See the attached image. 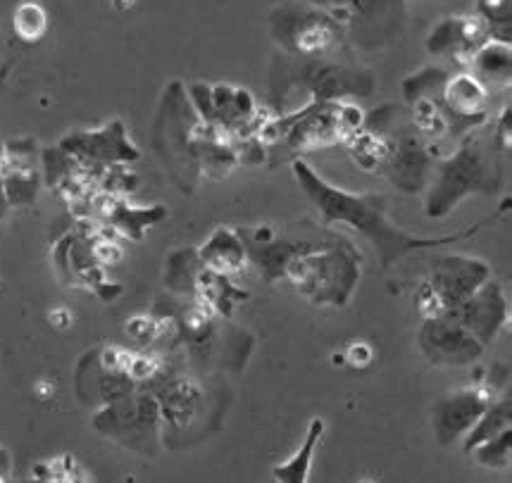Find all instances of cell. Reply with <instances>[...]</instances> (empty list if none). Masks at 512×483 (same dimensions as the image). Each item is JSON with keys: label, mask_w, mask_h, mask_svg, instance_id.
I'll return each mask as SVG.
<instances>
[{"label": "cell", "mask_w": 512, "mask_h": 483, "mask_svg": "<svg viewBox=\"0 0 512 483\" xmlns=\"http://www.w3.org/2000/svg\"><path fill=\"white\" fill-rule=\"evenodd\" d=\"M293 177L298 179V186L303 188V193L308 200L315 205V210L320 212L322 224H343V227L353 229L362 241L370 243L377 253L379 262L384 269L396 265L398 260L405 255L420 253V250H432L441 248L446 243H458L467 241L477 234L484 224L493 222L508 212V203L501 205V210L496 215L479 219L472 227L458 231V234L448 236H417L410 234L393 224L386 210H389V198L384 193H358V191H346V188L332 184L317 172L315 167H310L308 162L296 158L291 162Z\"/></svg>", "instance_id": "cell-1"}, {"label": "cell", "mask_w": 512, "mask_h": 483, "mask_svg": "<svg viewBox=\"0 0 512 483\" xmlns=\"http://www.w3.org/2000/svg\"><path fill=\"white\" fill-rule=\"evenodd\" d=\"M503 153L493 143L489 124L472 129L446 158L436 160L424 188V215L443 219L472 196H496L503 188Z\"/></svg>", "instance_id": "cell-2"}, {"label": "cell", "mask_w": 512, "mask_h": 483, "mask_svg": "<svg viewBox=\"0 0 512 483\" xmlns=\"http://www.w3.org/2000/svg\"><path fill=\"white\" fill-rule=\"evenodd\" d=\"M374 89H377V77L370 69L339 58H293L279 50L270 65L274 115L289 110L293 96H305V103H329V100L365 98Z\"/></svg>", "instance_id": "cell-3"}, {"label": "cell", "mask_w": 512, "mask_h": 483, "mask_svg": "<svg viewBox=\"0 0 512 483\" xmlns=\"http://www.w3.org/2000/svg\"><path fill=\"white\" fill-rule=\"evenodd\" d=\"M360 105L353 100H329V103H305L282 115H272L255 136L267 155L282 148L284 158L296 160L298 153L346 146L362 127Z\"/></svg>", "instance_id": "cell-4"}, {"label": "cell", "mask_w": 512, "mask_h": 483, "mask_svg": "<svg viewBox=\"0 0 512 483\" xmlns=\"http://www.w3.org/2000/svg\"><path fill=\"white\" fill-rule=\"evenodd\" d=\"M362 255L355 243L339 238L310 253L293 257L284 279L315 307H346L358 291Z\"/></svg>", "instance_id": "cell-5"}, {"label": "cell", "mask_w": 512, "mask_h": 483, "mask_svg": "<svg viewBox=\"0 0 512 483\" xmlns=\"http://www.w3.org/2000/svg\"><path fill=\"white\" fill-rule=\"evenodd\" d=\"M362 129L386 138L382 174L403 193H422L432 179L436 153L420 131L412 127L408 110L401 105H379L362 119Z\"/></svg>", "instance_id": "cell-6"}, {"label": "cell", "mask_w": 512, "mask_h": 483, "mask_svg": "<svg viewBox=\"0 0 512 483\" xmlns=\"http://www.w3.org/2000/svg\"><path fill=\"white\" fill-rule=\"evenodd\" d=\"M270 34L293 58H332L348 48L341 24L327 10L305 0H284L270 10Z\"/></svg>", "instance_id": "cell-7"}, {"label": "cell", "mask_w": 512, "mask_h": 483, "mask_svg": "<svg viewBox=\"0 0 512 483\" xmlns=\"http://www.w3.org/2000/svg\"><path fill=\"white\" fill-rule=\"evenodd\" d=\"M341 24L346 43L360 53H382L408 27V0H305Z\"/></svg>", "instance_id": "cell-8"}, {"label": "cell", "mask_w": 512, "mask_h": 483, "mask_svg": "<svg viewBox=\"0 0 512 483\" xmlns=\"http://www.w3.org/2000/svg\"><path fill=\"white\" fill-rule=\"evenodd\" d=\"M143 391H151L158 400L162 419V445L167 450L189 448L196 441L212 431L210 414H205V393L198 381L186 374H174L170 369H162L158 379L143 386Z\"/></svg>", "instance_id": "cell-9"}, {"label": "cell", "mask_w": 512, "mask_h": 483, "mask_svg": "<svg viewBox=\"0 0 512 483\" xmlns=\"http://www.w3.org/2000/svg\"><path fill=\"white\" fill-rule=\"evenodd\" d=\"M93 429L120 443L136 455H158L162 448V419L158 400L151 391L124 395L115 403L98 407L93 414Z\"/></svg>", "instance_id": "cell-10"}, {"label": "cell", "mask_w": 512, "mask_h": 483, "mask_svg": "<svg viewBox=\"0 0 512 483\" xmlns=\"http://www.w3.org/2000/svg\"><path fill=\"white\" fill-rule=\"evenodd\" d=\"M186 96L205 127L222 131L234 141L255 138L267 119L274 115L272 110L258 108L253 93L241 86L196 81L186 89Z\"/></svg>", "instance_id": "cell-11"}, {"label": "cell", "mask_w": 512, "mask_h": 483, "mask_svg": "<svg viewBox=\"0 0 512 483\" xmlns=\"http://www.w3.org/2000/svg\"><path fill=\"white\" fill-rule=\"evenodd\" d=\"M439 105L455 143L472 129L489 124V86L470 69H451L439 93Z\"/></svg>", "instance_id": "cell-12"}, {"label": "cell", "mask_w": 512, "mask_h": 483, "mask_svg": "<svg viewBox=\"0 0 512 483\" xmlns=\"http://www.w3.org/2000/svg\"><path fill=\"white\" fill-rule=\"evenodd\" d=\"M491 279L489 262L470 255H436L429 265L424 284L434 293L441 315L451 312L460 303L482 288Z\"/></svg>", "instance_id": "cell-13"}, {"label": "cell", "mask_w": 512, "mask_h": 483, "mask_svg": "<svg viewBox=\"0 0 512 483\" xmlns=\"http://www.w3.org/2000/svg\"><path fill=\"white\" fill-rule=\"evenodd\" d=\"M58 148L81 162V165L96 169L134 165L141 158L139 150L129 141L127 129H124L120 119H112L101 129L72 131V134L62 138Z\"/></svg>", "instance_id": "cell-14"}, {"label": "cell", "mask_w": 512, "mask_h": 483, "mask_svg": "<svg viewBox=\"0 0 512 483\" xmlns=\"http://www.w3.org/2000/svg\"><path fill=\"white\" fill-rule=\"evenodd\" d=\"M417 345L424 360L436 367H470L486 353L484 345L448 315L422 319Z\"/></svg>", "instance_id": "cell-15"}, {"label": "cell", "mask_w": 512, "mask_h": 483, "mask_svg": "<svg viewBox=\"0 0 512 483\" xmlns=\"http://www.w3.org/2000/svg\"><path fill=\"white\" fill-rule=\"evenodd\" d=\"M491 41L489 27L479 15H451L443 17L429 31L427 46L429 55L448 62L451 69H470L474 55Z\"/></svg>", "instance_id": "cell-16"}, {"label": "cell", "mask_w": 512, "mask_h": 483, "mask_svg": "<svg viewBox=\"0 0 512 483\" xmlns=\"http://www.w3.org/2000/svg\"><path fill=\"white\" fill-rule=\"evenodd\" d=\"M236 234L241 236L243 246H246L248 265L258 269L262 281L272 284V281L284 279L286 267L291 265L293 257L310 253V250L320 248V241H289V238H279L272 227H239Z\"/></svg>", "instance_id": "cell-17"}, {"label": "cell", "mask_w": 512, "mask_h": 483, "mask_svg": "<svg viewBox=\"0 0 512 483\" xmlns=\"http://www.w3.org/2000/svg\"><path fill=\"white\" fill-rule=\"evenodd\" d=\"M496 398L491 388L470 386L446 393L432 410V429L439 445L451 448L472 429L474 422L482 417L491 400Z\"/></svg>", "instance_id": "cell-18"}, {"label": "cell", "mask_w": 512, "mask_h": 483, "mask_svg": "<svg viewBox=\"0 0 512 483\" xmlns=\"http://www.w3.org/2000/svg\"><path fill=\"white\" fill-rule=\"evenodd\" d=\"M446 315L455 319L462 329L470 331L484 348H489L510 322V303L503 286L489 279L474 296L460 303L455 310L446 312Z\"/></svg>", "instance_id": "cell-19"}, {"label": "cell", "mask_w": 512, "mask_h": 483, "mask_svg": "<svg viewBox=\"0 0 512 483\" xmlns=\"http://www.w3.org/2000/svg\"><path fill=\"white\" fill-rule=\"evenodd\" d=\"M3 191L10 207L34 205L41 191V155L31 138L5 143Z\"/></svg>", "instance_id": "cell-20"}, {"label": "cell", "mask_w": 512, "mask_h": 483, "mask_svg": "<svg viewBox=\"0 0 512 483\" xmlns=\"http://www.w3.org/2000/svg\"><path fill=\"white\" fill-rule=\"evenodd\" d=\"M198 250V257L210 272L229 276L234 279L236 274H241L248 265L246 246H243L241 236L236 234V229H215L205 243H201Z\"/></svg>", "instance_id": "cell-21"}, {"label": "cell", "mask_w": 512, "mask_h": 483, "mask_svg": "<svg viewBox=\"0 0 512 483\" xmlns=\"http://www.w3.org/2000/svg\"><path fill=\"white\" fill-rule=\"evenodd\" d=\"M322 436H324V419L315 417L308 424V431H305L301 448H298L289 460H284L282 464H274L272 479L277 483H308L312 474V464H315L317 445H320Z\"/></svg>", "instance_id": "cell-22"}, {"label": "cell", "mask_w": 512, "mask_h": 483, "mask_svg": "<svg viewBox=\"0 0 512 483\" xmlns=\"http://www.w3.org/2000/svg\"><path fill=\"white\" fill-rule=\"evenodd\" d=\"M510 422H512L510 395H498V398L491 400V405L486 407L482 417L474 422L472 429L462 436V450L470 455L474 448H479L482 443L491 441V438L503 434V431H508Z\"/></svg>", "instance_id": "cell-23"}, {"label": "cell", "mask_w": 512, "mask_h": 483, "mask_svg": "<svg viewBox=\"0 0 512 483\" xmlns=\"http://www.w3.org/2000/svg\"><path fill=\"white\" fill-rule=\"evenodd\" d=\"M201 269H203V262H201V257H198L196 248L174 250V253L167 257L165 284L170 291L193 300V293H196V281H198V274H201Z\"/></svg>", "instance_id": "cell-24"}, {"label": "cell", "mask_w": 512, "mask_h": 483, "mask_svg": "<svg viewBox=\"0 0 512 483\" xmlns=\"http://www.w3.org/2000/svg\"><path fill=\"white\" fill-rule=\"evenodd\" d=\"M510 69H512L510 43H498V41L486 43V46L474 55L470 65V72L474 77L482 79L486 86L510 84Z\"/></svg>", "instance_id": "cell-25"}, {"label": "cell", "mask_w": 512, "mask_h": 483, "mask_svg": "<svg viewBox=\"0 0 512 483\" xmlns=\"http://www.w3.org/2000/svg\"><path fill=\"white\" fill-rule=\"evenodd\" d=\"M48 12L39 0H22L12 12V31L24 43H39L48 34Z\"/></svg>", "instance_id": "cell-26"}, {"label": "cell", "mask_w": 512, "mask_h": 483, "mask_svg": "<svg viewBox=\"0 0 512 483\" xmlns=\"http://www.w3.org/2000/svg\"><path fill=\"white\" fill-rule=\"evenodd\" d=\"M343 148H348L355 165L365 172H382L384 158H386V138L379 134H372V131L362 129L355 134L351 141Z\"/></svg>", "instance_id": "cell-27"}, {"label": "cell", "mask_w": 512, "mask_h": 483, "mask_svg": "<svg viewBox=\"0 0 512 483\" xmlns=\"http://www.w3.org/2000/svg\"><path fill=\"white\" fill-rule=\"evenodd\" d=\"M24 483H86V479L72 455H58L36 462Z\"/></svg>", "instance_id": "cell-28"}, {"label": "cell", "mask_w": 512, "mask_h": 483, "mask_svg": "<svg viewBox=\"0 0 512 483\" xmlns=\"http://www.w3.org/2000/svg\"><path fill=\"white\" fill-rule=\"evenodd\" d=\"M448 74H451V67H441V65L424 67L420 72L410 74L408 79H403L405 103L412 105L422 98H439Z\"/></svg>", "instance_id": "cell-29"}, {"label": "cell", "mask_w": 512, "mask_h": 483, "mask_svg": "<svg viewBox=\"0 0 512 483\" xmlns=\"http://www.w3.org/2000/svg\"><path fill=\"white\" fill-rule=\"evenodd\" d=\"M489 27L491 41L510 43L512 31V0H477V12Z\"/></svg>", "instance_id": "cell-30"}, {"label": "cell", "mask_w": 512, "mask_h": 483, "mask_svg": "<svg viewBox=\"0 0 512 483\" xmlns=\"http://www.w3.org/2000/svg\"><path fill=\"white\" fill-rule=\"evenodd\" d=\"M486 469H496V472H508L510 457H512V429L503 431L491 441H486L474 448L470 453Z\"/></svg>", "instance_id": "cell-31"}, {"label": "cell", "mask_w": 512, "mask_h": 483, "mask_svg": "<svg viewBox=\"0 0 512 483\" xmlns=\"http://www.w3.org/2000/svg\"><path fill=\"white\" fill-rule=\"evenodd\" d=\"M0 483H12V455L0 445Z\"/></svg>", "instance_id": "cell-32"}, {"label": "cell", "mask_w": 512, "mask_h": 483, "mask_svg": "<svg viewBox=\"0 0 512 483\" xmlns=\"http://www.w3.org/2000/svg\"><path fill=\"white\" fill-rule=\"evenodd\" d=\"M3 169H5V143H0V219H5V215H8L10 210L8 198H5V191H3Z\"/></svg>", "instance_id": "cell-33"}, {"label": "cell", "mask_w": 512, "mask_h": 483, "mask_svg": "<svg viewBox=\"0 0 512 483\" xmlns=\"http://www.w3.org/2000/svg\"><path fill=\"white\" fill-rule=\"evenodd\" d=\"M136 5V0H112V8L120 10V12H127Z\"/></svg>", "instance_id": "cell-34"}, {"label": "cell", "mask_w": 512, "mask_h": 483, "mask_svg": "<svg viewBox=\"0 0 512 483\" xmlns=\"http://www.w3.org/2000/svg\"><path fill=\"white\" fill-rule=\"evenodd\" d=\"M8 77H10V67H0V98H3L5 93V86H8Z\"/></svg>", "instance_id": "cell-35"}]
</instances>
